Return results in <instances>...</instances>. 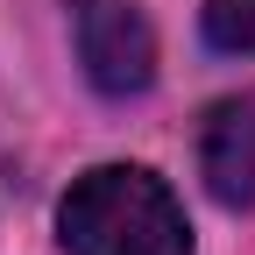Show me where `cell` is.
<instances>
[{"instance_id":"1","label":"cell","mask_w":255,"mask_h":255,"mask_svg":"<svg viewBox=\"0 0 255 255\" xmlns=\"http://www.w3.org/2000/svg\"><path fill=\"white\" fill-rule=\"evenodd\" d=\"M71 255H191L184 206L142 163H100L71 184L57 213Z\"/></svg>"},{"instance_id":"2","label":"cell","mask_w":255,"mask_h":255,"mask_svg":"<svg viewBox=\"0 0 255 255\" xmlns=\"http://www.w3.org/2000/svg\"><path fill=\"white\" fill-rule=\"evenodd\" d=\"M71 28H78V64L85 78L128 100V92H149L156 78V36L135 0H71Z\"/></svg>"},{"instance_id":"3","label":"cell","mask_w":255,"mask_h":255,"mask_svg":"<svg viewBox=\"0 0 255 255\" xmlns=\"http://www.w3.org/2000/svg\"><path fill=\"white\" fill-rule=\"evenodd\" d=\"M199 170L220 206H255V100H220L199 128Z\"/></svg>"},{"instance_id":"4","label":"cell","mask_w":255,"mask_h":255,"mask_svg":"<svg viewBox=\"0 0 255 255\" xmlns=\"http://www.w3.org/2000/svg\"><path fill=\"white\" fill-rule=\"evenodd\" d=\"M206 43L227 57H248L255 50V0H206Z\"/></svg>"}]
</instances>
